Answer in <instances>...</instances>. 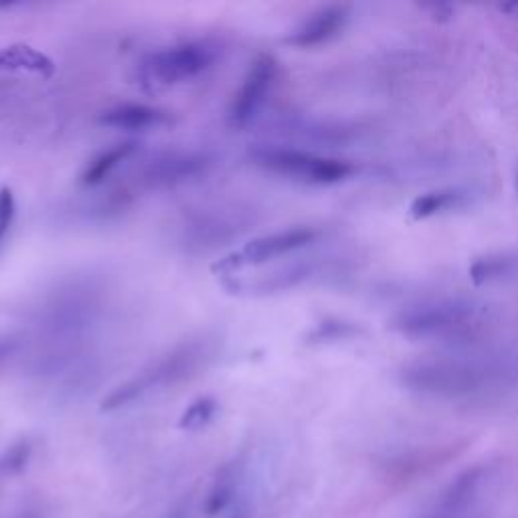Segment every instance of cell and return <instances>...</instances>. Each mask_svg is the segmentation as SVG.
Wrapping results in <instances>:
<instances>
[{"mask_svg":"<svg viewBox=\"0 0 518 518\" xmlns=\"http://www.w3.org/2000/svg\"><path fill=\"white\" fill-rule=\"evenodd\" d=\"M518 381V357H427L399 369V383L421 395L470 399L498 393Z\"/></svg>","mask_w":518,"mask_h":518,"instance_id":"cell-1","label":"cell"},{"mask_svg":"<svg viewBox=\"0 0 518 518\" xmlns=\"http://www.w3.org/2000/svg\"><path fill=\"white\" fill-rule=\"evenodd\" d=\"M484 324L486 308L464 298L421 302L401 310L391 321L395 332L421 341H465Z\"/></svg>","mask_w":518,"mask_h":518,"instance_id":"cell-2","label":"cell"},{"mask_svg":"<svg viewBox=\"0 0 518 518\" xmlns=\"http://www.w3.org/2000/svg\"><path fill=\"white\" fill-rule=\"evenodd\" d=\"M252 157L259 167L310 185H339L357 175L355 162L321 157V154L286 149V146H262L254 150Z\"/></svg>","mask_w":518,"mask_h":518,"instance_id":"cell-3","label":"cell"},{"mask_svg":"<svg viewBox=\"0 0 518 518\" xmlns=\"http://www.w3.org/2000/svg\"><path fill=\"white\" fill-rule=\"evenodd\" d=\"M217 51L209 43L187 41L180 45L154 51L140 63V77L154 85H178L197 80L198 75L209 72Z\"/></svg>","mask_w":518,"mask_h":518,"instance_id":"cell-4","label":"cell"},{"mask_svg":"<svg viewBox=\"0 0 518 518\" xmlns=\"http://www.w3.org/2000/svg\"><path fill=\"white\" fill-rule=\"evenodd\" d=\"M198 357H201V352H198V349L193 347V344L191 347L175 350L167 359L158 360L152 369L142 370L140 375L130 379L124 385H120L116 391H111L106 397V401H103L101 409L103 411L120 409L124 408V405L136 401L138 397H142L144 393H149L154 387L178 381V379H183L187 375V370H191L197 365Z\"/></svg>","mask_w":518,"mask_h":518,"instance_id":"cell-5","label":"cell"},{"mask_svg":"<svg viewBox=\"0 0 518 518\" xmlns=\"http://www.w3.org/2000/svg\"><path fill=\"white\" fill-rule=\"evenodd\" d=\"M318 235H321V233L314 227H290L270 233V235L255 237L241 247L239 252L227 257L225 262L221 264V270H237V267L272 262V259H278L292 252H298L302 247H308L310 244H314Z\"/></svg>","mask_w":518,"mask_h":518,"instance_id":"cell-6","label":"cell"},{"mask_svg":"<svg viewBox=\"0 0 518 518\" xmlns=\"http://www.w3.org/2000/svg\"><path fill=\"white\" fill-rule=\"evenodd\" d=\"M275 77H278V62L270 53H262L249 67L229 106L227 118L233 128H245L257 116L270 96Z\"/></svg>","mask_w":518,"mask_h":518,"instance_id":"cell-7","label":"cell"},{"mask_svg":"<svg viewBox=\"0 0 518 518\" xmlns=\"http://www.w3.org/2000/svg\"><path fill=\"white\" fill-rule=\"evenodd\" d=\"M349 23V8L341 5L324 6L321 11H316L310 19L300 24L298 29H293L283 43L296 49H314L326 45L328 41L339 37L342 29Z\"/></svg>","mask_w":518,"mask_h":518,"instance_id":"cell-8","label":"cell"},{"mask_svg":"<svg viewBox=\"0 0 518 518\" xmlns=\"http://www.w3.org/2000/svg\"><path fill=\"white\" fill-rule=\"evenodd\" d=\"M482 478H484V470L482 468H472L460 474L450 486L444 490V494L439 496L434 508L423 516V518H457L464 508L468 506L474 496H476L478 486Z\"/></svg>","mask_w":518,"mask_h":518,"instance_id":"cell-9","label":"cell"},{"mask_svg":"<svg viewBox=\"0 0 518 518\" xmlns=\"http://www.w3.org/2000/svg\"><path fill=\"white\" fill-rule=\"evenodd\" d=\"M470 201H472V195L470 191H465V188H460V187L434 188V191L419 195L416 201L411 203L409 213L416 221H427V219L439 217V215L464 209V206Z\"/></svg>","mask_w":518,"mask_h":518,"instance_id":"cell-10","label":"cell"},{"mask_svg":"<svg viewBox=\"0 0 518 518\" xmlns=\"http://www.w3.org/2000/svg\"><path fill=\"white\" fill-rule=\"evenodd\" d=\"M168 122V114L158 108L144 106V103H122L110 108L100 116V124L116 130H146Z\"/></svg>","mask_w":518,"mask_h":518,"instance_id":"cell-11","label":"cell"},{"mask_svg":"<svg viewBox=\"0 0 518 518\" xmlns=\"http://www.w3.org/2000/svg\"><path fill=\"white\" fill-rule=\"evenodd\" d=\"M468 275L476 286H488V283L516 280L518 249H504V252H494L478 257L476 262H472Z\"/></svg>","mask_w":518,"mask_h":518,"instance_id":"cell-12","label":"cell"},{"mask_svg":"<svg viewBox=\"0 0 518 518\" xmlns=\"http://www.w3.org/2000/svg\"><path fill=\"white\" fill-rule=\"evenodd\" d=\"M206 158L203 154H172V157L158 160L150 170L152 180L157 183H177L197 177L206 167Z\"/></svg>","mask_w":518,"mask_h":518,"instance_id":"cell-13","label":"cell"},{"mask_svg":"<svg viewBox=\"0 0 518 518\" xmlns=\"http://www.w3.org/2000/svg\"><path fill=\"white\" fill-rule=\"evenodd\" d=\"M134 150L136 142H120L116 146H111V149L100 152L98 157L88 164V168H85V172L82 175V183L85 187L101 185L103 180L120 167V164L132 157Z\"/></svg>","mask_w":518,"mask_h":518,"instance_id":"cell-14","label":"cell"},{"mask_svg":"<svg viewBox=\"0 0 518 518\" xmlns=\"http://www.w3.org/2000/svg\"><path fill=\"white\" fill-rule=\"evenodd\" d=\"M215 411H217V401H215L213 397H201V399H197L188 405V409L183 413L178 426L191 431L201 429L213 419Z\"/></svg>","mask_w":518,"mask_h":518,"instance_id":"cell-15","label":"cell"},{"mask_svg":"<svg viewBox=\"0 0 518 518\" xmlns=\"http://www.w3.org/2000/svg\"><path fill=\"white\" fill-rule=\"evenodd\" d=\"M359 334V326L352 322H342V321H326L321 322L314 332L310 334V341L312 342H328V341H347L352 336Z\"/></svg>","mask_w":518,"mask_h":518,"instance_id":"cell-16","label":"cell"},{"mask_svg":"<svg viewBox=\"0 0 518 518\" xmlns=\"http://www.w3.org/2000/svg\"><path fill=\"white\" fill-rule=\"evenodd\" d=\"M233 488H235V482H233L231 474L229 472L221 474V476L217 478V482H215V486L209 492V498H206L205 511L209 513L211 516L219 514L223 508H225L231 503Z\"/></svg>","mask_w":518,"mask_h":518,"instance_id":"cell-17","label":"cell"},{"mask_svg":"<svg viewBox=\"0 0 518 518\" xmlns=\"http://www.w3.org/2000/svg\"><path fill=\"white\" fill-rule=\"evenodd\" d=\"M14 217H16L14 193H13V188L3 187L0 188V245H3L6 233L11 231Z\"/></svg>","mask_w":518,"mask_h":518,"instance_id":"cell-18","label":"cell"},{"mask_svg":"<svg viewBox=\"0 0 518 518\" xmlns=\"http://www.w3.org/2000/svg\"><path fill=\"white\" fill-rule=\"evenodd\" d=\"M8 350H11V347H8V344H6L5 341H0V360H3V359L6 357Z\"/></svg>","mask_w":518,"mask_h":518,"instance_id":"cell-19","label":"cell"},{"mask_svg":"<svg viewBox=\"0 0 518 518\" xmlns=\"http://www.w3.org/2000/svg\"><path fill=\"white\" fill-rule=\"evenodd\" d=\"M168 518H185V513H183V511H178V513H175V514L168 516Z\"/></svg>","mask_w":518,"mask_h":518,"instance_id":"cell-20","label":"cell"},{"mask_svg":"<svg viewBox=\"0 0 518 518\" xmlns=\"http://www.w3.org/2000/svg\"><path fill=\"white\" fill-rule=\"evenodd\" d=\"M516 195H518V177H516Z\"/></svg>","mask_w":518,"mask_h":518,"instance_id":"cell-21","label":"cell"}]
</instances>
